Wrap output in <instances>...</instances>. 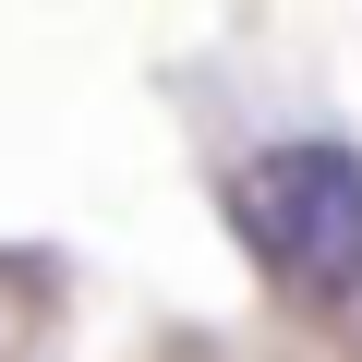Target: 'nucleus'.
I'll return each instance as SVG.
<instances>
[{
	"mask_svg": "<svg viewBox=\"0 0 362 362\" xmlns=\"http://www.w3.org/2000/svg\"><path fill=\"white\" fill-rule=\"evenodd\" d=\"M242 254L302 302H362V157L350 145H266L230 169Z\"/></svg>",
	"mask_w": 362,
	"mask_h": 362,
	"instance_id": "obj_1",
	"label": "nucleus"
}]
</instances>
